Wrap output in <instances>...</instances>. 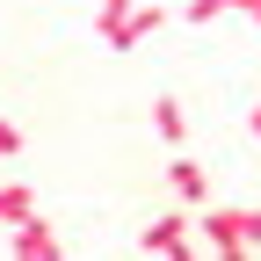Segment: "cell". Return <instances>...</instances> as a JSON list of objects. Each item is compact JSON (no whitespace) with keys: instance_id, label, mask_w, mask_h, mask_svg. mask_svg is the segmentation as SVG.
I'll return each mask as SVG.
<instances>
[{"instance_id":"9","label":"cell","mask_w":261,"mask_h":261,"mask_svg":"<svg viewBox=\"0 0 261 261\" xmlns=\"http://www.w3.org/2000/svg\"><path fill=\"white\" fill-rule=\"evenodd\" d=\"M225 8H240V0H189V8H181V15H189V22H218Z\"/></svg>"},{"instance_id":"8","label":"cell","mask_w":261,"mask_h":261,"mask_svg":"<svg viewBox=\"0 0 261 261\" xmlns=\"http://www.w3.org/2000/svg\"><path fill=\"white\" fill-rule=\"evenodd\" d=\"M130 8H138V0H102V15H94V29H102V44L116 37L123 22H130Z\"/></svg>"},{"instance_id":"1","label":"cell","mask_w":261,"mask_h":261,"mask_svg":"<svg viewBox=\"0 0 261 261\" xmlns=\"http://www.w3.org/2000/svg\"><path fill=\"white\" fill-rule=\"evenodd\" d=\"M196 232H203L225 261H247V254L261 247V211H247V203H203Z\"/></svg>"},{"instance_id":"7","label":"cell","mask_w":261,"mask_h":261,"mask_svg":"<svg viewBox=\"0 0 261 261\" xmlns=\"http://www.w3.org/2000/svg\"><path fill=\"white\" fill-rule=\"evenodd\" d=\"M152 130H160V145H181V138H189V116H181L174 94H160V102H152Z\"/></svg>"},{"instance_id":"4","label":"cell","mask_w":261,"mask_h":261,"mask_svg":"<svg viewBox=\"0 0 261 261\" xmlns=\"http://www.w3.org/2000/svg\"><path fill=\"white\" fill-rule=\"evenodd\" d=\"M167 189L181 196V203H189V211H203V203H211V174H203V167H196V160H189V152H174V160H167Z\"/></svg>"},{"instance_id":"11","label":"cell","mask_w":261,"mask_h":261,"mask_svg":"<svg viewBox=\"0 0 261 261\" xmlns=\"http://www.w3.org/2000/svg\"><path fill=\"white\" fill-rule=\"evenodd\" d=\"M247 123H254V138H261V94H254V109H247Z\"/></svg>"},{"instance_id":"5","label":"cell","mask_w":261,"mask_h":261,"mask_svg":"<svg viewBox=\"0 0 261 261\" xmlns=\"http://www.w3.org/2000/svg\"><path fill=\"white\" fill-rule=\"evenodd\" d=\"M152 29H167V8H130V22L109 37V51H138V44L152 37Z\"/></svg>"},{"instance_id":"6","label":"cell","mask_w":261,"mask_h":261,"mask_svg":"<svg viewBox=\"0 0 261 261\" xmlns=\"http://www.w3.org/2000/svg\"><path fill=\"white\" fill-rule=\"evenodd\" d=\"M44 203H37V189L29 181H0V225H22V218H37Z\"/></svg>"},{"instance_id":"2","label":"cell","mask_w":261,"mask_h":261,"mask_svg":"<svg viewBox=\"0 0 261 261\" xmlns=\"http://www.w3.org/2000/svg\"><path fill=\"white\" fill-rule=\"evenodd\" d=\"M138 247L145 254H174V261H189L196 254V232H189V203H174V211H160L145 232H138Z\"/></svg>"},{"instance_id":"10","label":"cell","mask_w":261,"mask_h":261,"mask_svg":"<svg viewBox=\"0 0 261 261\" xmlns=\"http://www.w3.org/2000/svg\"><path fill=\"white\" fill-rule=\"evenodd\" d=\"M22 152V123H8V116H0V160H15Z\"/></svg>"},{"instance_id":"3","label":"cell","mask_w":261,"mask_h":261,"mask_svg":"<svg viewBox=\"0 0 261 261\" xmlns=\"http://www.w3.org/2000/svg\"><path fill=\"white\" fill-rule=\"evenodd\" d=\"M8 247H15V261H58V254H65V240L44 225V211L22 218V225H8Z\"/></svg>"}]
</instances>
